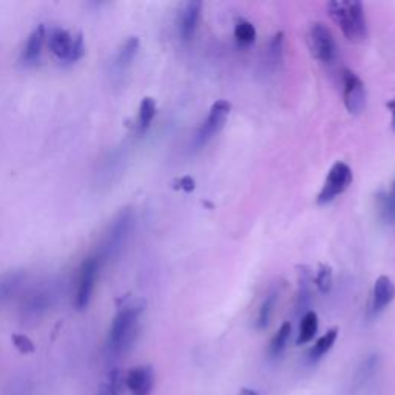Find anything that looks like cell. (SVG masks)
<instances>
[{
  "label": "cell",
  "instance_id": "obj_1",
  "mask_svg": "<svg viewBox=\"0 0 395 395\" xmlns=\"http://www.w3.org/2000/svg\"><path fill=\"white\" fill-rule=\"evenodd\" d=\"M144 312L142 301H135L123 306L116 314L108 332V351L113 355H122L133 347L139 334V319Z\"/></svg>",
  "mask_w": 395,
  "mask_h": 395
},
{
  "label": "cell",
  "instance_id": "obj_2",
  "mask_svg": "<svg viewBox=\"0 0 395 395\" xmlns=\"http://www.w3.org/2000/svg\"><path fill=\"white\" fill-rule=\"evenodd\" d=\"M328 13L347 41L363 42L368 37V25L363 5L357 0H335L328 4Z\"/></svg>",
  "mask_w": 395,
  "mask_h": 395
},
{
  "label": "cell",
  "instance_id": "obj_3",
  "mask_svg": "<svg viewBox=\"0 0 395 395\" xmlns=\"http://www.w3.org/2000/svg\"><path fill=\"white\" fill-rule=\"evenodd\" d=\"M133 229L135 212L131 210V208H122L105 230L102 243H100L99 250L96 253V257L102 261V265L108 260H114L119 257L123 247L127 246Z\"/></svg>",
  "mask_w": 395,
  "mask_h": 395
},
{
  "label": "cell",
  "instance_id": "obj_4",
  "mask_svg": "<svg viewBox=\"0 0 395 395\" xmlns=\"http://www.w3.org/2000/svg\"><path fill=\"white\" fill-rule=\"evenodd\" d=\"M46 45L58 59L73 64L83 58L85 43L81 33L72 34L64 28H51L46 31Z\"/></svg>",
  "mask_w": 395,
  "mask_h": 395
},
{
  "label": "cell",
  "instance_id": "obj_5",
  "mask_svg": "<svg viewBox=\"0 0 395 395\" xmlns=\"http://www.w3.org/2000/svg\"><path fill=\"white\" fill-rule=\"evenodd\" d=\"M309 48H311L312 56L319 59L320 62L326 65L334 64L338 56V48L335 37L332 34V31L321 22H315L309 28L307 34Z\"/></svg>",
  "mask_w": 395,
  "mask_h": 395
},
{
  "label": "cell",
  "instance_id": "obj_6",
  "mask_svg": "<svg viewBox=\"0 0 395 395\" xmlns=\"http://www.w3.org/2000/svg\"><path fill=\"white\" fill-rule=\"evenodd\" d=\"M230 110H232V105L227 102V100H224V99L216 100L210 108V113H208L207 119L196 131L195 138H193V142H192L193 149L195 150L203 149V147H206L216 135L220 133L221 128L224 127V123H226V121L229 118Z\"/></svg>",
  "mask_w": 395,
  "mask_h": 395
},
{
  "label": "cell",
  "instance_id": "obj_7",
  "mask_svg": "<svg viewBox=\"0 0 395 395\" xmlns=\"http://www.w3.org/2000/svg\"><path fill=\"white\" fill-rule=\"evenodd\" d=\"M54 300H56V288L53 284H41L31 289L28 295L23 298L20 312L25 320L36 321L50 311Z\"/></svg>",
  "mask_w": 395,
  "mask_h": 395
},
{
  "label": "cell",
  "instance_id": "obj_8",
  "mask_svg": "<svg viewBox=\"0 0 395 395\" xmlns=\"http://www.w3.org/2000/svg\"><path fill=\"white\" fill-rule=\"evenodd\" d=\"M352 170L351 167L343 161H337L334 166L330 167L329 173L326 176L323 187L319 193V204H329L334 201L337 196L342 195L349 187L352 182Z\"/></svg>",
  "mask_w": 395,
  "mask_h": 395
},
{
  "label": "cell",
  "instance_id": "obj_9",
  "mask_svg": "<svg viewBox=\"0 0 395 395\" xmlns=\"http://www.w3.org/2000/svg\"><path fill=\"white\" fill-rule=\"evenodd\" d=\"M100 267H102V261H100L96 255L83 260L82 266L79 269V278H77V290L74 297L76 307L82 311L88 306L93 290H95V284L99 278Z\"/></svg>",
  "mask_w": 395,
  "mask_h": 395
},
{
  "label": "cell",
  "instance_id": "obj_10",
  "mask_svg": "<svg viewBox=\"0 0 395 395\" xmlns=\"http://www.w3.org/2000/svg\"><path fill=\"white\" fill-rule=\"evenodd\" d=\"M343 99L347 112L351 114H360L366 105V88L360 77L351 69L344 68L342 72Z\"/></svg>",
  "mask_w": 395,
  "mask_h": 395
},
{
  "label": "cell",
  "instance_id": "obj_11",
  "mask_svg": "<svg viewBox=\"0 0 395 395\" xmlns=\"http://www.w3.org/2000/svg\"><path fill=\"white\" fill-rule=\"evenodd\" d=\"M201 10H203V4L195 2V0L182 5L180 15H178V33H180L182 42H190L195 36Z\"/></svg>",
  "mask_w": 395,
  "mask_h": 395
},
{
  "label": "cell",
  "instance_id": "obj_12",
  "mask_svg": "<svg viewBox=\"0 0 395 395\" xmlns=\"http://www.w3.org/2000/svg\"><path fill=\"white\" fill-rule=\"evenodd\" d=\"M154 384V374L150 366L131 368L126 375V386L131 395H150Z\"/></svg>",
  "mask_w": 395,
  "mask_h": 395
},
{
  "label": "cell",
  "instance_id": "obj_13",
  "mask_svg": "<svg viewBox=\"0 0 395 395\" xmlns=\"http://www.w3.org/2000/svg\"><path fill=\"white\" fill-rule=\"evenodd\" d=\"M395 298V284L389 276H378L374 283L373 292V312L380 314Z\"/></svg>",
  "mask_w": 395,
  "mask_h": 395
},
{
  "label": "cell",
  "instance_id": "obj_14",
  "mask_svg": "<svg viewBox=\"0 0 395 395\" xmlns=\"http://www.w3.org/2000/svg\"><path fill=\"white\" fill-rule=\"evenodd\" d=\"M45 42H46V28L45 25H39L37 28H34L33 33L29 34L28 41L25 43V48H23V54H22L23 62L33 64V62L41 58Z\"/></svg>",
  "mask_w": 395,
  "mask_h": 395
},
{
  "label": "cell",
  "instance_id": "obj_15",
  "mask_svg": "<svg viewBox=\"0 0 395 395\" xmlns=\"http://www.w3.org/2000/svg\"><path fill=\"white\" fill-rule=\"evenodd\" d=\"M27 280V274L23 270H11L0 276V304H4L8 298H11L18 292L23 281Z\"/></svg>",
  "mask_w": 395,
  "mask_h": 395
},
{
  "label": "cell",
  "instance_id": "obj_16",
  "mask_svg": "<svg viewBox=\"0 0 395 395\" xmlns=\"http://www.w3.org/2000/svg\"><path fill=\"white\" fill-rule=\"evenodd\" d=\"M316 330H319V315L314 311H309L304 314L303 319H301L297 344H306L311 342L316 335Z\"/></svg>",
  "mask_w": 395,
  "mask_h": 395
},
{
  "label": "cell",
  "instance_id": "obj_17",
  "mask_svg": "<svg viewBox=\"0 0 395 395\" xmlns=\"http://www.w3.org/2000/svg\"><path fill=\"white\" fill-rule=\"evenodd\" d=\"M139 37L136 36H131L128 37L123 45L121 46V50L118 53V56H116V67L119 69H126L131 65V62L135 60L138 50H139Z\"/></svg>",
  "mask_w": 395,
  "mask_h": 395
},
{
  "label": "cell",
  "instance_id": "obj_18",
  "mask_svg": "<svg viewBox=\"0 0 395 395\" xmlns=\"http://www.w3.org/2000/svg\"><path fill=\"white\" fill-rule=\"evenodd\" d=\"M337 337H338V329L334 328V329L328 330L326 334H324L321 338H319V342L312 346V349L309 351V359H311L312 361H316L321 357H324V355L332 349V346L335 344Z\"/></svg>",
  "mask_w": 395,
  "mask_h": 395
},
{
  "label": "cell",
  "instance_id": "obj_19",
  "mask_svg": "<svg viewBox=\"0 0 395 395\" xmlns=\"http://www.w3.org/2000/svg\"><path fill=\"white\" fill-rule=\"evenodd\" d=\"M377 206L382 221L386 224H395V195L391 192L378 193Z\"/></svg>",
  "mask_w": 395,
  "mask_h": 395
},
{
  "label": "cell",
  "instance_id": "obj_20",
  "mask_svg": "<svg viewBox=\"0 0 395 395\" xmlns=\"http://www.w3.org/2000/svg\"><path fill=\"white\" fill-rule=\"evenodd\" d=\"M278 297H280V293H278L276 289H274L272 292L267 293V297L262 301V304L258 311V319H257V328L258 329H265L267 328V324L272 319V314H274V309L276 306V301Z\"/></svg>",
  "mask_w": 395,
  "mask_h": 395
},
{
  "label": "cell",
  "instance_id": "obj_21",
  "mask_svg": "<svg viewBox=\"0 0 395 395\" xmlns=\"http://www.w3.org/2000/svg\"><path fill=\"white\" fill-rule=\"evenodd\" d=\"M156 116V102L153 98H144L141 105H139V118H138V127L139 131H145L152 126V122Z\"/></svg>",
  "mask_w": 395,
  "mask_h": 395
},
{
  "label": "cell",
  "instance_id": "obj_22",
  "mask_svg": "<svg viewBox=\"0 0 395 395\" xmlns=\"http://www.w3.org/2000/svg\"><path fill=\"white\" fill-rule=\"evenodd\" d=\"M290 334H292V324L289 321H284L281 324V328L278 329L275 337L272 338V342H270V349H269L270 355L276 357V355H280L286 349Z\"/></svg>",
  "mask_w": 395,
  "mask_h": 395
},
{
  "label": "cell",
  "instance_id": "obj_23",
  "mask_svg": "<svg viewBox=\"0 0 395 395\" xmlns=\"http://www.w3.org/2000/svg\"><path fill=\"white\" fill-rule=\"evenodd\" d=\"M235 39L239 45L247 46L252 45L257 39V29H255L253 23H250L249 20L246 19H239L235 25Z\"/></svg>",
  "mask_w": 395,
  "mask_h": 395
},
{
  "label": "cell",
  "instance_id": "obj_24",
  "mask_svg": "<svg viewBox=\"0 0 395 395\" xmlns=\"http://www.w3.org/2000/svg\"><path fill=\"white\" fill-rule=\"evenodd\" d=\"M283 42L284 37L283 33H276L272 41L269 43V50H267V65L276 68L278 65L281 64L283 60Z\"/></svg>",
  "mask_w": 395,
  "mask_h": 395
},
{
  "label": "cell",
  "instance_id": "obj_25",
  "mask_svg": "<svg viewBox=\"0 0 395 395\" xmlns=\"http://www.w3.org/2000/svg\"><path fill=\"white\" fill-rule=\"evenodd\" d=\"M332 281H334V274H332L330 266L321 265L314 280L316 289H319L321 293H328L332 288Z\"/></svg>",
  "mask_w": 395,
  "mask_h": 395
},
{
  "label": "cell",
  "instance_id": "obj_26",
  "mask_svg": "<svg viewBox=\"0 0 395 395\" xmlns=\"http://www.w3.org/2000/svg\"><path fill=\"white\" fill-rule=\"evenodd\" d=\"M121 394H122V377L118 370H113L96 395H121Z\"/></svg>",
  "mask_w": 395,
  "mask_h": 395
},
{
  "label": "cell",
  "instance_id": "obj_27",
  "mask_svg": "<svg viewBox=\"0 0 395 395\" xmlns=\"http://www.w3.org/2000/svg\"><path fill=\"white\" fill-rule=\"evenodd\" d=\"M13 343L22 354H31V352H34V349H36L34 343L31 342L28 337L20 335V334H14L13 335Z\"/></svg>",
  "mask_w": 395,
  "mask_h": 395
},
{
  "label": "cell",
  "instance_id": "obj_28",
  "mask_svg": "<svg viewBox=\"0 0 395 395\" xmlns=\"http://www.w3.org/2000/svg\"><path fill=\"white\" fill-rule=\"evenodd\" d=\"M175 187L185 193H190L195 190V180H193L192 176H182V178H180V180H176Z\"/></svg>",
  "mask_w": 395,
  "mask_h": 395
},
{
  "label": "cell",
  "instance_id": "obj_29",
  "mask_svg": "<svg viewBox=\"0 0 395 395\" xmlns=\"http://www.w3.org/2000/svg\"><path fill=\"white\" fill-rule=\"evenodd\" d=\"M388 108L391 110V114H392V121H391V123H392V128H394V131H395V98L391 100V102H388Z\"/></svg>",
  "mask_w": 395,
  "mask_h": 395
},
{
  "label": "cell",
  "instance_id": "obj_30",
  "mask_svg": "<svg viewBox=\"0 0 395 395\" xmlns=\"http://www.w3.org/2000/svg\"><path fill=\"white\" fill-rule=\"evenodd\" d=\"M239 395H260L257 391H253V389H249V388H243L241 392H239Z\"/></svg>",
  "mask_w": 395,
  "mask_h": 395
},
{
  "label": "cell",
  "instance_id": "obj_31",
  "mask_svg": "<svg viewBox=\"0 0 395 395\" xmlns=\"http://www.w3.org/2000/svg\"><path fill=\"white\" fill-rule=\"evenodd\" d=\"M391 193H392V195H395V180H394V182H392V189H391Z\"/></svg>",
  "mask_w": 395,
  "mask_h": 395
}]
</instances>
